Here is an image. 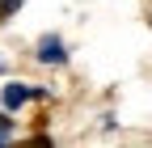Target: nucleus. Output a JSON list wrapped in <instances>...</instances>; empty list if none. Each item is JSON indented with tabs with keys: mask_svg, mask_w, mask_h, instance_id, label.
Wrapping results in <instances>:
<instances>
[{
	"mask_svg": "<svg viewBox=\"0 0 152 148\" xmlns=\"http://www.w3.org/2000/svg\"><path fill=\"white\" fill-rule=\"evenodd\" d=\"M34 59L47 64V68H64L68 64V42L59 38V34H42V38L34 42Z\"/></svg>",
	"mask_w": 152,
	"mask_h": 148,
	"instance_id": "f257e3e1",
	"label": "nucleus"
},
{
	"mask_svg": "<svg viewBox=\"0 0 152 148\" xmlns=\"http://www.w3.org/2000/svg\"><path fill=\"white\" fill-rule=\"evenodd\" d=\"M34 97H47V93H42V89H34V85H21V81H9L4 89H0V106L9 110V114H13V110H21L26 102H34Z\"/></svg>",
	"mask_w": 152,
	"mask_h": 148,
	"instance_id": "f03ea898",
	"label": "nucleus"
},
{
	"mask_svg": "<svg viewBox=\"0 0 152 148\" xmlns=\"http://www.w3.org/2000/svg\"><path fill=\"white\" fill-rule=\"evenodd\" d=\"M21 4H26V0H0V26H4V21H13Z\"/></svg>",
	"mask_w": 152,
	"mask_h": 148,
	"instance_id": "7ed1b4c3",
	"label": "nucleus"
},
{
	"mask_svg": "<svg viewBox=\"0 0 152 148\" xmlns=\"http://www.w3.org/2000/svg\"><path fill=\"white\" fill-rule=\"evenodd\" d=\"M13 131H17V127H13V119H9V110H0V144H9Z\"/></svg>",
	"mask_w": 152,
	"mask_h": 148,
	"instance_id": "20e7f679",
	"label": "nucleus"
}]
</instances>
